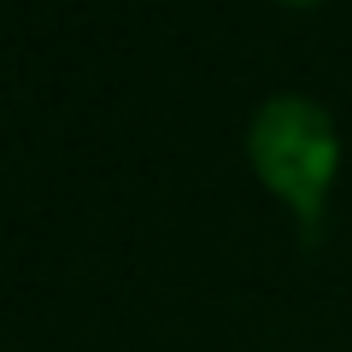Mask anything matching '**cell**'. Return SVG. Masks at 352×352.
Masks as SVG:
<instances>
[{
    "mask_svg": "<svg viewBox=\"0 0 352 352\" xmlns=\"http://www.w3.org/2000/svg\"><path fill=\"white\" fill-rule=\"evenodd\" d=\"M247 153H252V170L264 176V188H276L294 206L305 241H317L323 206H329V182H335V159H340L329 112L317 100H305V94H276L252 118Z\"/></svg>",
    "mask_w": 352,
    "mask_h": 352,
    "instance_id": "obj_1",
    "label": "cell"
}]
</instances>
